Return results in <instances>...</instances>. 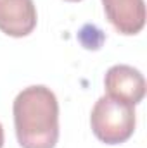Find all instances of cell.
<instances>
[{"mask_svg":"<svg viewBox=\"0 0 147 148\" xmlns=\"http://www.w3.org/2000/svg\"><path fill=\"white\" fill-rule=\"evenodd\" d=\"M14 127L23 148H54L59 140V102L43 84L24 88L14 100Z\"/></svg>","mask_w":147,"mask_h":148,"instance_id":"cell-1","label":"cell"},{"mask_svg":"<svg viewBox=\"0 0 147 148\" xmlns=\"http://www.w3.org/2000/svg\"><path fill=\"white\" fill-rule=\"evenodd\" d=\"M135 109L114 97H102L90 114V126L97 140L106 145H119L132 138L135 131Z\"/></svg>","mask_w":147,"mask_h":148,"instance_id":"cell-2","label":"cell"},{"mask_svg":"<svg viewBox=\"0 0 147 148\" xmlns=\"http://www.w3.org/2000/svg\"><path fill=\"white\" fill-rule=\"evenodd\" d=\"M104 86L109 97H114L130 105H137L146 97V79L139 69L132 66H112L106 73Z\"/></svg>","mask_w":147,"mask_h":148,"instance_id":"cell-3","label":"cell"},{"mask_svg":"<svg viewBox=\"0 0 147 148\" xmlns=\"http://www.w3.org/2000/svg\"><path fill=\"white\" fill-rule=\"evenodd\" d=\"M37 28L33 0H0V31L12 38L28 36Z\"/></svg>","mask_w":147,"mask_h":148,"instance_id":"cell-4","label":"cell"},{"mask_svg":"<svg viewBox=\"0 0 147 148\" xmlns=\"http://www.w3.org/2000/svg\"><path fill=\"white\" fill-rule=\"evenodd\" d=\"M102 5L107 21L121 35H137L146 26L144 0H102Z\"/></svg>","mask_w":147,"mask_h":148,"instance_id":"cell-5","label":"cell"},{"mask_svg":"<svg viewBox=\"0 0 147 148\" xmlns=\"http://www.w3.org/2000/svg\"><path fill=\"white\" fill-rule=\"evenodd\" d=\"M3 147V127H2V124H0V148Z\"/></svg>","mask_w":147,"mask_h":148,"instance_id":"cell-6","label":"cell"},{"mask_svg":"<svg viewBox=\"0 0 147 148\" xmlns=\"http://www.w3.org/2000/svg\"><path fill=\"white\" fill-rule=\"evenodd\" d=\"M68 2H80V0H68Z\"/></svg>","mask_w":147,"mask_h":148,"instance_id":"cell-7","label":"cell"}]
</instances>
